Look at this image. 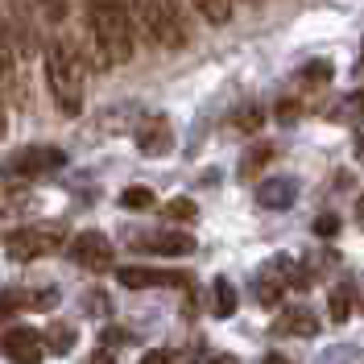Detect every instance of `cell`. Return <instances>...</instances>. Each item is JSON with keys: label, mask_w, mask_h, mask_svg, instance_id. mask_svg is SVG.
Instances as JSON below:
<instances>
[{"label": "cell", "mask_w": 364, "mask_h": 364, "mask_svg": "<svg viewBox=\"0 0 364 364\" xmlns=\"http://www.w3.org/2000/svg\"><path fill=\"white\" fill-rule=\"evenodd\" d=\"M249 4H257V0H249Z\"/></svg>", "instance_id": "cell-34"}, {"label": "cell", "mask_w": 364, "mask_h": 364, "mask_svg": "<svg viewBox=\"0 0 364 364\" xmlns=\"http://www.w3.org/2000/svg\"><path fill=\"white\" fill-rule=\"evenodd\" d=\"M129 4H133L136 25L149 33V42L166 46V50L186 46V21H182L174 0H129Z\"/></svg>", "instance_id": "cell-3"}, {"label": "cell", "mask_w": 364, "mask_h": 364, "mask_svg": "<svg viewBox=\"0 0 364 364\" xmlns=\"http://www.w3.org/2000/svg\"><path fill=\"white\" fill-rule=\"evenodd\" d=\"M269 158H277V145H273V141H261V145H252L249 154H245V161H240V178H252L261 166H269Z\"/></svg>", "instance_id": "cell-14"}, {"label": "cell", "mask_w": 364, "mask_h": 364, "mask_svg": "<svg viewBox=\"0 0 364 364\" xmlns=\"http://www.w3.org/2000/svg\"><path fill=\"white\" fill-rule=\"evenodd\" d=\"M67 245V232L58 224H33V228H13L4 236V252L9 261H38V257H50Z\"/></svg>", "instance_id": "cell-4"}, {"label": "cell", "mask_w": 364, "mask_h": 364, "mask_svg": "<svg viewBox=\"0 0 364 364\" xmlns=\"http://www.w3.org/2000/svg\"><path fill=\"white\" fill-rule=\"evenodd\" d=\"M46 83L54 91V104L63 116H79L87 104V87H83V58L70 38H50L46 42Z\"/></svg>", "instance_id": "cell-1"}, {"label": "cell", "mask_w": 364, "mask_h": 364, "mask_svg": "<svg viewBox=\"0 0 364 364\" xmlns=\"http://www.w3.org/2000/svg\"><path fill=\"white\" fill-rule=\"evenodd\" d=\"M116 277L129 290H145V286H191V277L182 269H145V265H129V269H120Z\"/></svg>", "instance_id": "cell-10"}, {"label": "cell", "mask_w": 364, "mask_h": 364, "mask_svg": "<svg viewBox=\"0 0 364 364\" xmlns=\"http://www.w3.org/2000/svg\"><path fill=\"white\" fill-rule=\"evenodd\" d=\"M87 33L100 42L112 67L133 58V29L124 0H87Z\"/></svg>", "instance_id": "cell-2"}, {"label": "cell", "mask_w": 364, "mask_h": 364, "mask_svg": "<svg viewBox=\"0 0 364 364\" xmlns=\"http://www.w3.org/2000/svg\"><path fill=\"white\" fill-rule=\"evenodd\" d=\"M315 232H318V236H336V232H340V215H331V211H327V215H318Z\"/></svg>", "instance_id": "cell-26"}, {"label": "cell", "mask_w": 364, "mask_h": 364, "mask_svg": "<svg viewBox=\"0 0 364 364\" xmlns=\"http://www.w3.org/2000/svg\"><path fill=\"white\" fill-rule=\"evenodd\" d=\"M13 311H33V294L29 290H4L0 294V315H13Z\"/></svg>", "instance_id": "cell-21"}, {"label": "cell", "mask_w": 364, "mask_h": 364, "mask_svg": "<svg viewBox=\"0 0 364 364\" xmlns=\"http://www.w3.org/2000/svg\"><path fill=\"white\" fill-rule=\"evenodd\" d=\"M195 9H199L211 25H228L232 21V0H195Z\"/></svg>", "instance_id": "cell-19"}, {"label": "cell", "mask_w": 364, "mask_h": 364, "mask_svg": "<svg viewBox=\"0 0 364 364\" xmlns=\"http://www.w3.org/2000/svg\"><path fill=\"white\" fill-rule=\"evenodd\" d=\"M261 124H265L261 104H245V108H236V116H232V129H236V133H257Z\"/></svg>", "instance_id": "cell-15"}, {"label": "cell", "mask_w": 364, "mask_h": 364, "mask_svg": "<svg viewBox=\"0 0 364 364\" xmlns=\"http://www.w3.org/2000/svg\"><path fill=\"white\" fill-rule=\"evenodd\" d=\"M120 207L124 211H149L154 207V191L149 186H124L120 191Z\"/></svg>", "instance_id": "cell-16"}, {"label": "cell", "mask_w": 364, "mask_h": 364, "mask_svg": "<svg viewBox=\"0 0 364 364\" xmlns=\"http://www.w3.org/2000/svg\"><path fill=\"white\" fill-rule=\"evenodd\" d=\"M294 199H298L294 178H265L257 186V203L265 207V211H286V207H294Z\"/></svg>", "instance_id": "cell-12"}, {"label": "cell", "mask_w": 364, "mask_h": 364, "mask_svg": "<svg viewBox=\"0 0 364 364\" xmlns=\"http://www.w3.org/2000/svg\"><path fill=\"white\" fill-rule=\"evenodd\" d=\"M277 116H282V124H290V120L298 116V104H290V100H286V104L277 108Z\"/></svg>", "instance_id": "cell-29"}, {"label": "cell", "mask_w": 364, "mask_h": 364, "mask_svg": "<svg viewBox=\"0 0 364 364\" xmlns=\"http://www.w3.org/2000/svg\"><path fill=\"white\" fill-rule=\"evenodd\" d=\"M63 166H67V154L63 149H54V145H29V149L9 154L0 170L13 174V178H46V174H58Z\"/></svg>", "instance_id": "cell-5"}, {"label": "cell", "mask_w": 364, "mask_h": 364, "mask_svg": "<svg viewBox=\"0 0 364 364\" xmlns=\"http://www.w3.org/2000/svg\"><path fill=\"white\" fill-rule=\"evenodd\" d=\"M356 220L364 224V191H360V199H356Z\"/></svg>", "instance_id": "cell-31"}, {"label": "cell", "mask_w": 364, "mask_h": 364, "mask_svg": "<svg viewBox=\"0 0 364 364\" xmlns=\"http://www.w3.org/2000/svg\"><path fill=\"white\" fill-rule=\"evenodd\" d=\"M67 257L79 265V269H108L112 265V240L104 232H79L67 245Z\"/></svg>", "instance_id": "cell-7"}, {"label": "cell", "mask_w": 364, "mask_h": 364, "mask_svg": "<svg viewBox=\"0 0 364 364\" xmlns=\"http://www.w3.org/2000/svg\"><path fill=\"white\" fill-rule=\"evenodd\" d=\"M129 249L154 252V257H186V252H195V236L174 232V228H154V232L129 236Z\"/></svg>", "instance_id": "cell-6"}, {"label": "cell", "mask_w": 364, "mask_h": 364, "mask_svg": "<svg viewBox=\"0 0 364 364\" xmlns=\"http://www.w3.org/2000/svg\"><path fill=\"white\" fill-rule=\"evenodd\" d=\"M323 364H364V348H336L323 356Z\"/></svg>", "instance_id": "cell-24"}, {"label": "cell", "mask_w": 364, "mask_h": 364, "mask_svg": "<svg viewBox=\"0 0 364 364\" xmlns=\"http://www.w3.org/2000/svg\"><path fill=\"white\" fill-rule=\"evenodd\" d=\"M46 348L50 352H70L75 348V327H50L46 331Z\"/></svg>", "instance_id": "cell-22"}, {"label": "cell", "mask_w": 364, "mask_h": 364, "mask_svg": "<svg viewBox=\"0 0 364 364\" xmlns=\"http://www.w3.org/2000/svg\"><path fill=\"white\" fill-rule=\"evenodd\" d=\"M282 294H286V290L273 282L269 273H257V302H261V306H277V302H282Z\"/></svg>", "instance_id": "cell-20"}, {"label": "cell", "mask_w": 364, "mask_h": 364, "mask_svg": "<svg viewBox=\"0 0 364 364\" xmlns=\"http://www.w3.org/2000/svg\"><path fill=\"white\" fill-rule=\"evenodd\" d=\"M360 63H364V50H360Z\"/></svg>", "instance_id": "cell-33"}, {"label": "cell", "mask_w": 364, "mask_h": 364, "mask_svg": "<svg viewBox=\"0 0 364 364\" xmlns=\"http://www.w3.org/2000/svg\"><path fill=\"white\" fill-rule=\"evenodd\" d=\"M302 83H306V87L331 83V63H306V67H302Z\"/></svg>", "instance_id": "cell-23"}, {"label": "cell", "mask_w": 364, "mask_h": 364, "mask_svg": "<svg viewBox=\"0 0 364 364\" xmlns=\"http://www.w3.org/2000/svg\"><path fill=\"white\" fill-rule=\"evenodd\" d=\"M0 352H4L13 364H42L46 340L38 336V331H29V327H13V331H4Z\"/></svg>", "instance_id": "cell-9"}, {"label": "cell", "mask_w": 364, "mask_h": 364, "mask_svg": "<svg viewBox=\"0 0 364 364\" xmlns=\"http://www.w3.org/2000/svg\"><path fill=\"white\" fill-rule=\"evenodd\" d=\"M207 364H236V356H215V360H207Z\"/></svg>", "instance_id": "cell-32"}, {"label": "cell", "mask_w": 364, "mask_h": 364, "mask_svg": "<svg viewBox=\"0 0 364 364\" xmlns=\"http://www.w3.org/2000/svg\"><path fill=\"white\" fill-rule=\"evenodd\" d=\"M261 364H294V360H286L282 352H269V356H265V360H261Z\"/></svg>", "instance_id": "cell-30"}, {"label": "cell", "mask_w": 364, "mask_h": 364, "mask_svg": "<svg viewBox=\"0 0 364 364\" xmlns=\"http://www.w3.org/2000/svg\"><path fill=\"white\" fill-rule=\"evenodd\" d=\"M9 133V95H4V83H0V136Z\"/></svg>", "instance_id": "cell-28"}, {"label": "cell", "mask_w": 364, "mask_h": 364, "mask_svg": "<svg viewBox=\"0 0 364 364\" xmlns=\"http://www.w3.org/2000/svg\"><path fill=\"white\" fill-rule=\"evenodd\" d=\"M141 364H174V352H166V348H154V352H145Z\"/></svg>", "instance_id": "cell-27"}, {"label": "cell", "mask_w": 364, "mask_h": 364, "mask_svg": "<svg viewBox=\"0 0 364 364\" xmlns=\"http://www.w3.org/2000/svg\"><path fill=\"white\" fill-rule=\"evenodd\" d=\"M38 9H42V17L46 21H67V9H70V0H38Z\"/></svg>", "instance_id": "cell-25"}, {"label": "cell", "mask_w": 364, "mask_h": 364, "mask_svg": "<svg viewBox=\"0 0 364 364\" xmlns=\"http://www.w3.org/2000/svg\"><path fill=\"white\" fill-rule=\"evenodd\" d=\"M327 315H331V323H348V315H352V290H331L327 294Z\"/></svg>", "instance_id": "cell-17"}, {"label": "cell", "mask_w": 364, "mask_h": 364, "mask_svg": "<svg viewBox=\"0 0 364 364\" xmlns=\"http://www.w3.org/2000/svg\"><path fill=\"white\" fill-rule=\"evenodd\" d=\"M161 215L174 224H191L199 215V207H195V199H170V203H161Z\"/></svg>", "instance_id": "cell-18"}, {"label": "cell", "mask_w": 364, "mask_h": 364, "mask_svg": "<svg viewBox=\"0 0 364 364\" xmlns=\"http://www.w3.org/2000/svg\"><path fill=\"white\" fill-rule=\"evenodd\" d=\"M133 141L141 154H149V158H161V154H170L174 149V129H170V120L166 116H141L133 129Z\"/></svg>", "instance_id": "cell-8"}, {"label": "cell", "mask_w": 364, "mask_h": 364, "mask_svg": "<svg viewBox=\"0 0 364 364\" xmlns=\"http://www.w3.org/2000/svg\"><path fill=\"white\" fill-rule=\"evenodd\" d=\"M273 331H277V336H315L318 331V315L306 306V302L286 306L282 315L273 318Z\"/></svg>", "instance_id": "cell-11"}, {"label": "cell", "mask_w": 364, "mask_h": 364, "mask_svg": "<svg viewBox=\"0 0 364 364\" xmlns=\"http://www.w3.org/2000/svg\"><path fill=\"white\" fill-rule=\"evenodd\" d=\"M211 315L215 318L236 315V286L228 277H215V286H211Z\"/></svg>", "instance_id": "cell-13"}]
</instances>
